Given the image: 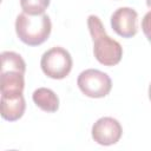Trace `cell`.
<instances>
[{"instance_id":"cell-7","label":"cell","mask_w":151,"mask_h":151,"mask_svg":"<svg viewBox=\"0 0 151 151\" xmlns=\"http://www.w3.org/2000/svg\"><path fill=\"white\" fill-rule=\"evenodd\" d=\"M1 117L8 122L20 119L26 109V103L22 93L20 94H1L0 99Z\"/></svg>"},{"instance_id":"cell-4","label":"cell","mask_w":151,"mask_h":151,"mask_svg":"<svg viewBox=\"0 0 151 151\" xmlns=\"http://www.w3.org/2000/svg\"><path fill=\"white\" fill-rule=\"evenodd\" d=\"M77 85L85 96L90 98H103L110 93L112 81L105 72L88 68L78 76Z\"/></svg>"},{"instance_id":"cell-3","label":"cell","mask_w":151,"mask_h":151,"mask_svg":"<svg viewBox=\"0 0 151 151\" xmlns=\"http://www.w3.org/2000/svg\"><path fill=\"white\" fill-rule=\"evenodd\" d=\"M72 57L68 51L60 46L47 50L40 60L42 72L52 79H64L72 70Z\"/></svg>"},{"instance_id":"cell-10","label":"cell","mask_w":151,"mask_h":151,"mask_svg":"<svg viewBox=\"0 0 151 151\" xmlns=\"http://www.w3.org/2000/svg\"><path fill=\"white\" fill-rule=\"evenodd\" d=\"M1 71H19L25 73L26 64L20 54L13 51H4L1 53Z\"/></svg>"},{"instance_id":"cell-2","label":"cell","mask_w":151,"mask_h":151,"mask_svg":"<svg viewBox=\"0 0 151 151\" xmlns=\"http://www.w3.org/2000/svg\"><path fill=\"white\" fill-rule=\"evenodd\" d=\"M52 31V22L47 14L29 15L20 13L15 19V33L24 44L38 46L45 42Z\"/></svg>"},{"instance_id":"cell-14","label":"cell","mask_w":151,"mask_h":151,"mask_svg":"<svg viewBox=\"0 0 151 151\" xmlns=\"http://www.w3.org/2000/svg\"><path fill=\"white\" fill-rule=\"evenodd\" d=\"M146 5H147V7L151 9V0H146Z\"/></svg>"},{"instance_id":"cell-8","label":"cell","mask_w":151,"mask_h":151,"mask_svg":"<svg viewBox=\"0 0 151 151\" xmlns=\"http://www.w3.org/2000/svg\"><path fill=\"white\" fill-rule=\"evenodd\" d=\"M24 74L19 71L0 72V91L1 94H20L24 91Z\"/></svg>"},{"instance_id":"cell-6","label":"cell","mask_w":151,"mask_h":151,"mask_svg":"<svg viewBox=\"0 0 151 151\" xmlns=\"http://www.w3.org/2000/svg\"><path fill=\"white\" fill-rule=\"evenodd\" d=\"M138 13L131 7H119L111 15L112 29L123 38H132L137 34Z\"/></svg>"},{"instance_id":"cell-1","label":"cell","mask_w":151,"mask_h":151,"mask_svg":"<svg viewBox=\"0 0 151 151\" xmlns=\"http://www.w3.org/2000/svg\"><path fill=\"white\" fill-rule=\"evenodd\" d=\"M87 27L93 40V54L96 59L105 66L117 65L123 57L122 45L107 35L101 20L97 15L87 18Z\"/></svg>"},{"instance_id":"cell-13","label":"cell","mask_w":151,"mask_h":151,"mask_svg":"<svg viewBox=\"0 0 151 151\" xmlns=\"http://www.w3.org/2000/svg\"><path fill=\"white\" fill-rule=\"evenodd\" d=\"M149 99H150V101H151V84H150V86H149Z\"/></svg>"},{"instance_id":"cell-12","label":"cell","mask_w":151,"mask_h":151,"mask_svg":"<svg viewBox=\"0 0 151 151\" xmlns=\"http://www.w3.org/2000/svg\"><path fill=\"white\" fill-rule=\"evenodd\" d=\"M142 31L146 37L147 41L151 42V11L147 12L142 19Z\"/></svg>"},{"instance_id":"cell-9","label":"cell","mask_w":151,"mask_h":151,"mask_svg":"<svg viewBox=\"0 0 151 151\" xmlns=\"http://www.w3.org/2000/svg\"><path fill=\"white\" fill-rule=\"evenodd\" d=\"M32 99L34 104L45 112H55L59 109V98L51 88H37L32 94Z\"/></svg>"},{"instance_id":"cell-5","label":"cell","mask_w":151,"mask_h":151,"mask_svg":"<svg viewBox=\"0 0 151 151\" xmlns=\"http://www.w3.org/2000/svg\"><path fill=\"white\" fill-rule=\"evenodd\" d=\"M91 134L96 143L109 146L116 144L120 139L123 127L117 119L112 117H101L93 124Z\"/></svg>"},{"instance_id":"cell-11","label":"cell","mask_w":151,"mask_h":151,"mask_svg":"<svg viewBox=\"0 0 151 151\" xmlns=\"http://www.w3.org/2000/svg\"><path fill=\"white\" fill-rule=\"evenodd\" d=\"M50 2L51 0H20V6L22 12L29 15H39L45 13Z\"/></svg>"}]
</instances>
